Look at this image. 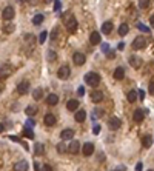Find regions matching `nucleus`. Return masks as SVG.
Returning <instances> with one entry per match:
<instances>
[{
	"label": "nucleus",
	"mask_w": 154,
	"mask_h": 171,
	"mask_svg": "<svg viewBox=\"0 0 154 171\" xmlns=\"http://www.w3.org/2000/svg\"><path fill=\"white\" fill-rule=\"evenodd\" d=\"M137 96H139V91H136V90H131L128 96H126V99H128V102L130 103H134L136 100H137Z\"/></svg>",
	"instance_id": "23"
},
{
	"label": "nucleus",
	"mask_w": 154,
	"mask_h": 171,
	"mask_svg": "<svg viewBox=\"0 0 154 171\" xmlns=\"http://www.w3.org/2000/svg\"><path fill=\"white\" fill-rule=\"evenodd\" d=\"M28 167H29L28 162L22 159V160H19V162L14 163V171H28Z\"/></svg>",
	"instance_id": "9"
},
{
	"label": "nucleus",
	"mask_w": 154,
	"mask_h": 171,
	"mask_svg": "<svg viewBox=\"0 0 154 171\" xmlns=\"http://www.w3.org/2000/svg\"><path fill=\"white\" fill-rule=\"evenodd\" d=\"M91 100H93L94 103H100V102L103 100V93L99 91V90L93 91V93H91Z\"/></svg>",
	"instance_id": "12"
},
{
	"label": "nucleus",
	"mask_w": 154,
	"mask_h": 171,
	"mask_svg": "<svg viewBox=\"0 0 154 171\" xmlns=\"http://www.w3.org/2000/svg\"><path fill=\"white\" fill-rule=\"evenodd\" d=\"M68 147H69V150H68V151L71 153V154H77V153L80 151V142H77V140H73Z\"/></svg>",
	"instance_id": "13"
},
{
	"label": "nucleus",
	"mask_w": 154,
	"mask_h": 171,
	"mask_svg": "<svg viewBox=\"0 0 154 171\" xmlns=\"http://www.w3.org/2000/svg\"><path fill=\"white\" fill-rule=\"evenodd\" d=\"M148 171H154V170H153V168H151V170H148Z\"/></svg>",
	"instance_id": "51"
},
{
	"label": "nucleus",
	"mask_w": 154,
	"mask_h": 171,
	"mask_svg": "<svg viewBox=\"0 0 154 171\" xmlns=\"http://www.w3.org/2000/svg\"><path fill=\"white\" fill-rule=\"evenodd\" d=\"M143 96H145V93H143L142 90H139V97H140V99H143Z\"/></svg>",
	"instance_id": "48"
},
{
	"label": "nucleus",
	"mask_w": 154,
	"mask_h": 171,
	"mask_svg": "<svg viewBox=\"0 0 154 171\" xmlns=\"http://www.w3.org/2000/svg\"><path fill=\"white\" fill-rule=\"evenodd\" d=\"M2 16H3V19H5V20H13V19H14V16H16V11H14V8H13V6H5V8H3Z\"/></svg>",
	"instance_id": "4"
},
{
	"label": "nucleus",
	"mask_w": 154,
	"mask_h": 171,
	"mask_svg": "<svg viewBox=\"0 0 154 171\" xmlns=\"http://www.w3.org/2000/svg\"><path fill=\"white\" fill-rule=\"evenodd\" d=\"M60 137H62V140H71V139L74 137V130H71V128L63 130V131L60 133Z\"/></svg>",
	"instance_id": "11"
},
{
	"label": "nucleus",
	"mask_w": 154,
	"mask_h": 171,
	"mask_svg": "<svg viewBox=\"0 0 154 171\" xmlns=\"http://www.w3.org/2000/svg\"><path fill=\"white\" fill-rule=\"evenodd\" d=\"M128 31H130V28H128L126 23H122V25L119 26V36H126Z\"/></svg>",
	"instance_id": "25"
},
{
	"label": "nucleus",
	"mask_w": 154,
	"mask_h": 171,
	"mask_svg": "<svg viewBox=\"0 0 154 171\" xmlns=\"http://www.w3.org/2000/svg\"><path fill=\"white\" fill-rule=\"evenodd\" d=\"M66 110H68V111H76V110H79V102H77L76 99L68 100V102H66Z\"/></svg>",
	"instance_id": "16"
},
{
	"label": "nucleus",
	"mask_w": 154,
	"mask_h": 171,
	"mask_svg": "<svg viewBox=\"0 0 154 171\" xmlns=\"http://www.w3.org/2000/svg\"><path fill=\"white\" fill-rule=\"evenodd\" d=\"M85 60H86V57H85V54H82V53H74L73 54V62L76 63L77 66H82L85 63Z\"/></svg>",
	"instance_id": "6"
},
{
	"label": "nucleus",
	"mask_w": 154,
	"mask_h": 171,
	"mask_svg": "<svg viewBox=\"0 0 154 171\" xmlns=\"http://www.w3.org/2000/svg\"><path fill=\"white\" fill-rule=\"evenodd\" d=\"M113 76H114L116 80H122V79L125 77V70H123L122 66L116 68V70H114V74H113Z\"/></svg>",
	"instance_id": "20"
},
{
	"label": "nucleus",
	"mask_w": 154,
	"mask_h": 171,
	"mask_svg": "<svg viewBox=\"0 0 154 171\" xmlns=\"http://www.w3.org/2000/svg\"><path fill=\"white\" fill-rule=\"evenodd\" d=\"M90 42L93 43V45H99L100 43V34L94 31V33H91V36H90Z\"/></svg>",
	"instance_id": "24"
},
{
	"label": "nucleus",
	"mask_w": 154,
	"mask_h": 171,
	"mask_svg": "<svg viewBox=\"0 0 154 171\" xmlns=\"http://www.w3.org/2000/svg\"><path fill=\"white\" fill-rule=\"evenodd\" d=\"M74 119H76V122L80 123V122H83V120L86 119V113H85L83 110H79V111L74 114Z\"/></svg>",
	"instance_id": "22"
},
{
	"label": "nucleus",
	"mask_w": 154,
	"mask_h": 171,
	"mask_svg": "<svg viewBox=\"0 0 154 171\" xmlns=\"http://www.w3.org/2000/svg\"><path fill=\"white\" fill-rule=\"evenodd\" d=\"M34 125H36V122H34L33 119H28V120H26V125H25V128H33Z\"/></svg>",
	"instance_id": "38"
},
{
	"label": "nucleus",
	"mask_w": 154,
	"mask_h": 171,
	"mask_svg": "<svg viewBox=\"0 0 154 171\" xmlns=\"http://www.w3.org/2000/svg\"><path fill=\"white\" fill-rule=\"evenodd\" d=\"M151 143H153V137H151L150 134H146V136L142 137V147H143V148H150Z\"/></svg>",
	"instance_id": "18"
},
{
	"label": "nucleus",
	"mask_w": 154,
	"mask_h": 171,
	"mask_svg": "<svg viewBox=\"0 0 154 171\" xmlns=\"http://www.w3.org/2000/svg\"><path fill=\"white\" fill-rule=\"evenodd\" d=\"M125 49V43H119V51H123Z\"/></svg>",
	"instance_id": "47"
},
{
	"label": "nucleus",
	"mask_w": 154,
	"mask_h": 171,
	"mask_svg": "<svg viewBox=\"0 0 154 171\" xmlns=\"http://www.w3.org/2000/svg\"><path fill=\"white\" fill-rule=\"evenodd\" d=\"M130 65H131L133 68H136V70H137V68H140V65H142V60H140L137 56H131V57H130Z\"/></svg>",
	"instance_id": "19"
},
{
	"label": "nucleus",
	"mask_w": 154,
	"mask_h": 171,
	"mask_svg": "<svg viewBox=\"0 0 154 171\" xmlns=\"http://www.w3.org/2000/svg\"><path fill=\"white\" fill-rule=\"evenodd\" d=\"M46 103H48V105H51V106L57 105V103H59V96L57 94H49L48 97H46Z\"/></svg>",
	"instance_id": "21"
},
{
	"label": "nucleus",
	"mask_w": 154,
	"mask_h": 171,
	"mask_svg": "<svg viewBox=\"0 0 154 171\" xmlns=\"http://www.w3.org/2000/svg\"><path fill=\"white\" fill-rule=\"evenodd\" d=\"M54 9H56V11H60V2H59V0H56V3H54Z\"/></svg>",
	"instance_id": "40"
},
{
	"label": "nucleus",
	"mask_w": 154,
	"mask_h": 171,
	"mask_svg": "<svg viewBox=\"0 0 154 171\" xmlns=\"http://www.w3.org/2000/svg\"><path fill=\"white\" fill-rule=\"evenodd\" d=\"M113 22H110V20H106V22H103V25H102V33H105V34H110L111 31H113Z\"/></svg>",
	"instance_id": "14"
},
{
	"label": "nucleus",
	"mask_w": 154,
	"mask_h": 171,
	"mask_svg": "<svg viewBox=\"0 0 154 171\" xmlns=\"http://www.w3.org/2000/svg\"><path fill=\"white\" fill-rule=\"evenodd\" d=\"M93 131H94V134H99V133H100V127H99V125H96Z\"/></svg>",
	"instance_id": "44"
},
{
	"label": "nucleus",
	"mask_w": 154,
	"mask_h": 171,
	"mask_svg": "<svg viewBox=\"0 0 154 171\" xmlns=\"http://www.w3.org/2000/svg\"><path fill=\"white\" fill-rule=\"evenodd\" d=\"M150 93L154 96V82H151V83H150Z\"/></svg>",
	"instance_id": "43"
},
{
	"label": "nucleus",
	"mask_w": 154,
	"mask_h": 171,
	"mask_svg": "<svg viewBox=\"0 0 154 171\" xmlns=\"http://www.w3.org/2000/svg\"><path fill=\"white\" fill-rule=\"evenodd\" d=\"M143 117H145V113H143V110H142V108H140V110H136V111H134V116H133L134 122L140 123V122L143 120Z\"/></svg>",
	"instance_id": "17"
},
{
	"label": "nucleus",
	"mask_w": 154,
	"mask_h": 171,
	"mask_svg": "<svg viewBox=\"0 0 154 171\" xmlns=\"http://www.w3.org/2000/svg\"><path fill=\"white\" fill-rule=\"evenodd\" d=\"M42 171H53V168H51V165H43Z\"/></svg>",
	"instance_id": "41"
},
{
	"label": "nucleus",
	"mask_w": 154,
	"mask_h": 171,
	"mask_svg": "<svg viewBox=\"0 0 154 171\" xmlns=\"http://www.w3.org/2000/svg\"><path fill=\"white\" fill-rule=\"evenodd\" d=\"M120 125H122V122H120V119L119 117H111L110 119V122H108V127L111 128V130H119L120 128Z\"/></svg>",
	"instance_id": "10"
},
{
	"label": "nucleus",
	"mask_w": 154,
	"mask_h": 171,
	"mask_svg": "<svg viewBox=\"0 0 154 171\" xmlns=\"http://www.w3.org/2000/svg\"><path fill=\"white\" fill-rule=\"evenodd\" d=\"M137 28H139L142 33H150V28H148V26H145V25H142V23H139V25H137Z\"/></svg>",
	"instance_id": "35"
},
{
	"label": "nucleus",
	"mask_w": 154,
	"mask_h": 171,
	"mask_svg": "<svg viewBox=\"0 0 154 171\" xmlns=\"http://www.w3.org/2000/svg\"><path fill=\"white\" fill-rule=\"evenodd\" d=\"M42 22H43V16H42V14H37V16H34V19H33V23H34L36 26H38Z\"/></svg>",
	"instance_id": "31"
},
{
	"label": "nucleus",
	"mask_w": 154,
	"mask_h": 171,
	"mask_svg": "<svg viewBox=\"0 0 154 171\" xmlns=\"http://www.w3.org/2000/svg\"><path fill=\"white\" fill-rule=\"evenodd\" d=\"M150 6V0H139V8L140 9H146Z\"/></svg>",
	"instance_id": "33"
},
{
	"label": "nucleus",
	"mask_w": 154,
	"mask_h": 171,
	"mask_svg": "<svg viewBox=\"0 0 154 171\" xmlns=\"http://www.w3.org/2000/svg\"><path fill=\"white\" fill-rule=\"evenodd\" d=\"M68 150H69V147H66L63 142H60V143L57 145V151H59V153H66Z\"/></svg>",
	"instance_id": "30"
},
{
	"label": "nucleus",
	"mask_w": 154,
	"mask_h": 171,
	"mask_svg": "<svg viewBox=\"0 0 154 171\" xmlns=\"http://www.w3.org/2000/svg\"><path fill=\"white\" fill-rule=\"evenodd\" d=\"M3 31H5L6 34H11V33L14 31V23H8V25H5Z\"/></svg>",
	"instance_id": "32"
},
{
	"label": "nucleus",
	"mask_w": 154,
	"mask_h": 171,
	"mask_svg": "<svg viewBox=\"0 0 154 171\" xmlns=\"http://www.w3.org/2000/svg\"><path fill=\"white\" fill-rule=\"evenodd\" d=\"M28 91H29V82L23 80V82H20L19 85H17V93L19 94H26Z\"/></svg>",
	"instance_id": "7"
},
{
	"label": "nucleus",
	"mask_w": 154,
	"mask_h": 171,
	"mask_svg": "<svg viewBox=\"0 0 154 171\" xmlns=\"http://www.w3.org/2000/svg\"><path fill=\"white\" fill-rule=\"evenodd\" d=\"M23 136L28 137V139H34V131H33V128H25V130H23Z\"/></svg>",
	"instance_id": "28"
},
{
	"label": "nucleus",
	"mask_w": 154,
	"mask_h": 171,
	"mask_svg": "<svg viewBox=\"0 0 154 171\" xmlns=\"http://www.w3.org/2000/svg\"><path fill=\"white\" fill-rule=\"evenodd\" d=\"M43 122H45L46 127H53V125L56 123V116H54V114H46L45 119H43Z\"/></svg>",
	"instance_id": "15"
},
{
	"label": "nucleus",
	"mask_w": 154,
	"mask_h": 171,
	"mask_svg": "<svg viewBox=\"0 0 154 171\" xmlns=\"http://www.w3.org/2000/svg\"><path fill=\"white\" fill-rule=\"evenodd\" d=\"M85 83L86 85H90V86H97L99 83H100V76L97 74V73H86L85 74Z\"/></svg>",
	"instance_id": "1"
},
{
	"label": "nucleus",
	"mask_w": 154,
	"mask_h": 171,
	"mask_svg": "<svg viewBox=\"0 0 154 171\" xmlns=\"http://www.w3.org/2000/svg\"><path fill=\"white\" fill-rule=\"evenodd\" d=\"M116 171H125V167H119V168H117Z\"/></svg>",
	"instance_id": "49"
},
{
	"label": "nucleus",
	"mask_w": 154,
	"mask_h": 171,
	"mask_svg": "<svg viewBox=\"0 0 154 171\" xmlns=\"http://www.w3.org/2000/svg\"><path fill=\"white\" fill-rule=\"evenodd\" d=\"M25 113L28 114V116H34V114H37V108L36 106H26V110H25Z\"/></svg>",
	"instance_id": "29"
},
{
	"label": "nucleus",
	"mask_w": 154,
	"mask_h": 171,
	"mask_svg": "<svg viewBox=\"0 0 154 171\" xmlns=\"http://www.w3.org/2000/svg\"><path fill=\"white\" fill-rule=\"evenodd\" d=\"M142 168H143V165H142V162H139V163L136 165V171H142Z\"/></svg>",
	"instance_id": "42"
},
{
	"label": "nucleus",
	"mask_w": 154,
	"mask_h": 171,
	"mask_svg": "<svg viewBox=\"0 0 154 171\" xmlns=\"http://www.w3.org/2000/svg\"><path fill=\"white\" fill-rule=\"evenodd\" d=\"M102 53L103 54H110V45L108 43H103L102 45Z\"/></svg>",
	"instance_id": "36"
},
{
	"label": "nucleus",
	"mask_w": 154,
	"mask_h": 171,
	"mask_svg": "<svg viewBox=\"0 0 154 171\" xmlns=\"http://www.w3.org/2000/svg\"><path fill=\"white\" fill-rule=\"evenodd\" d=\"M56 37H57V29H54V31H53V36H51L53 40H56Z\"/></svg>",
	"instance_id": "46"
},
{
	"label": "nucleus",
	"mask_w": 154,
	"mask_h": 171,
	"mask_svg": "<svg viewBox=\"0 0 154 171\" xmlns=\"http://www.w3.org/2000/svg\"><path fill=\"white\" fill-rule=\"evenodd\" d=\"M77 94H79V96H83V94H85V88H83V86H80V88L77 90Z\"/></svg>",
	"instance_id": "39"
},
{
	"label": "nucleus",
	"mask_w": 154,
	"mask_h": 171,
	"mask_svg": "<svg viewBox=\"0 0 154 171\" xmlns=\"http://www.w3.org/2000/svg\"><path fill=\"white\" fill-rule=\"evenodd\" d=\"M33 97H34V100H40V99L43 97V90H42V88H36V90L33 91Z\"/></svg>",
	"instance_id": "26"
},
{
	"label": "nucleus",
	"mask_w": 154,
	"mask_h": 171,
	"mask_svg": "<svg viewBox=\"0 0 154 171\" xmlns=\"http://www.w3.org/2000/svg\"><path fill=\"white\" fill-rule=\"evenodd\" d=\"M145 45H146V40L143 36H137L134 39V42H133V48L134 49H142V48H145Z\"/></svg>",
	"instance_id": "5"
},
{
	"label": "nucleus",
	"mask_w": 154,
	"mask_h": 171,
	"mask_svg": "<svg viewBox=\"0 0 154 171\" xmlns=\"http://www.w3.org/2000/svg\"><path fill=\"white\" fill-rule=\"evenodd\" d=\"M82 153H83V156H91L93 153H94V145L91 143V142H86L83 147H82Z\"/></svg>",
	"instance_id": "8"
},
{
	"label": "nucleus",
	"mask_w": 154,
	"mask_h": 171,
	"mask_svg": "<svg viewBox=\"0 0 154 171\" xmlns=\"http://www.w3.org/2000/svg\"><path fill=\"white\" fill-rule=\"evenodd\" d=\"M56 53H54V51H48V60H49V62H54V60H56Z\"/></svg>",
	"instance_id": "37"
},
{
	"label": "nucleus",
	"mask_w": 154,
	"mask_h": 171,
	"mask_svg": "<svg viewBox=\"0 0 154 171\" xmlns=\"http://www.w3.org/2000/svg\"><path fill=\"white\" fill-rule=\"evenodd\" d=\"M34 153H36L37 156H42V154L45 153V148H43V145H42V143H36V147H34Z\"/></svg>",
	"instance_id": "27"
},
{
	"label": "nucleus",
	"mask_w": 154,
	"mask_h": 171,
	"mask_svg": "<svg viewBox=\"0 0 154 171\" xmlns=\"http://www.w3.org/2000/svg\"><path fill=\"white\" fill-rule=\"evenodd\" d=\"M17 2H20V3H23V2H26V0H17Z\"/></svg>",
	"instance_id": "50"
},
{
	"label": "nucleus",
	"mask_w": 154,
	"mask_h": 171,
	"mask_svg": "<svg viewBox=\"0 0 154 171\" xmlns=\"http://www.w3.org/2000/svg\"><path fill=\"white\" fill-rule=\"evenodd\" d=\"M66 29H68V33H76L77 31V26H79V23H77V19L74 16H69V19L66 20Z\"/></svg>",
	"instance_id": "2"
},
{
	"label": "nucleus",
	"mask_w": 154,
	"mask_h": 171,
	"mask_svg": "<svg viewBox=\"0 0 154 171\" xmlns=\"http://www.w3.org/2000/svg\"><path fill=\"white\" fill-rule=\"evenodd\" d=\"M114 171H116V170H114Z\"/></svg>",
	"instance_id": "52"
},
{
	"label": "nucleus",
	"mask_w": 154,
	"mask_h": 171,
	"mask_svg": "<svg viewBox=\"0 0 154 171\" xmlns=\"http://www.w3.org/2000/svg\"><path fill=\"white\" fill-rule=\"evenodd\" d=\"M46 36H48V33L46 31H43V33H40V37H38V43H45V40H46Z\"/></svg>",
	"instance_id": "34"
},
{
	"label": "nucleus",
	"mask_w": 154,
	"mask_h": 171,
	"mask_svg": "<svg viewBox=\"0 0 154 171\" xmlns=\"http://www.w3.org/2000/svg\"><path fill=\"white\" fill-rule=\"evenodd\" d=\"M150 25H151V28H154V14L150 17Z\"/></svg>",
	"instance_id": "45"
},
{
	"label": "nucleus",
	"mask_w": 154,
	"mask_h": 171,
	"mask_svg": "<svg viewBox=\"0 0 154 171\" xmlns=\"http://www.w3.org/2000/svg\"><path fill=\"white\" fill-rule=\"evenodd\" d=\"M71 74V70H69V66L68 65H62L60 68H59L57 71V77L59 79H62V80H65V79H68Z\"/></svg>",
	"instance_id": "3"
}]
</instances>
